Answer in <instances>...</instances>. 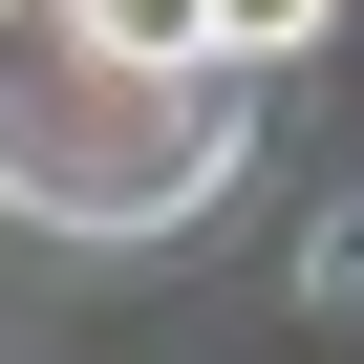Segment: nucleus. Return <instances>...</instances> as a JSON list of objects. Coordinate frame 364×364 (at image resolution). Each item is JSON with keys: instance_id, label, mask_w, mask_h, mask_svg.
<instances>
[{"instance_id": "nucleus-2", "label": "nucleus", "mask_w": 364, "mask_h": 364, "mask_svg": "<svg viewBox=\"0 0 364 364\" xmlns=\"http://www.w3.org/2000/svg\"><path fill=\"white\" fill-rule=\"evenodd\" d=\"M321 22H343V0H215V65H300Z\"/></svg>"}, {"instance_id": "nucleus-1", "label": "nucleus", "mask_w": 364, "mask_h": 364, "mask_svg": "<svg viewBox=\"0 0 364 364\" xmlns=\"http://www.w3.org/2000/svg\"><path fill=\"white\" fill-rule=\"evenodd\" d=\"M65 43L129 86H215V0H65Z\"/></svg>"}]
</instances>
